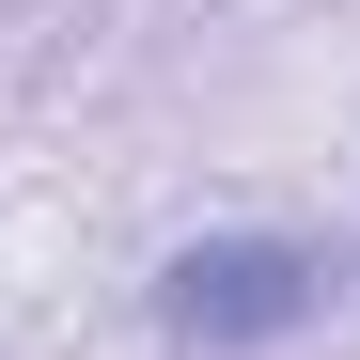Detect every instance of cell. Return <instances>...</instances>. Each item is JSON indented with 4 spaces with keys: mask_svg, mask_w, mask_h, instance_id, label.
Wrapping results in <instances>:
<instances>
[{
    "mask_svg": "<svg viewBox=\"0 0 360 360\" xmlns=\"http://www.w3.org/2000/svg\"><path fill=\"white\" fill-rule=\"evenodd\" d=\"M314 314H329V251H314V235H204V251L157 266V329L204 345V360L282 345V329H314Z\"/></svg>",
    "mask_w": 360,
    "mask_h": 360,
    "instance_id": "6da1fadb",
    "label": "cell"
}]
</instances>
